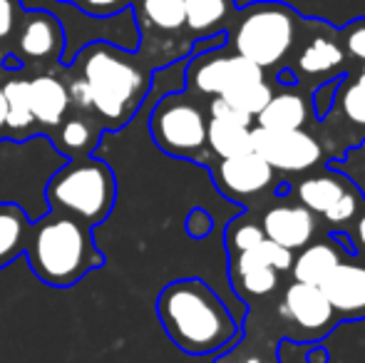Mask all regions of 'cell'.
I'll return each mask as SVG.
<instances>
[{"label":"cell","mask_w":365,"mask_h":363,"mask_svg":"<svg viewBox=\"0 0 365 363\" xmlns=\"http://www.w3.org/2000/svg\"><path fill=\"white\" fill-rule=\"evenodd\" d=\"M65 68L85 83L90 112L102 130H122L140 110L152 85V68L135 53L107 40L82 45Z\"/></svg>","instance_id":"1"},{"label":"cell","mask_w":365,"mask_h":363,"mask_svg":"<svg viewBox=\"0 0 365 363\" xmlns=\"http://www.w3.org/2000/svg\"><path fill=\"white\" fill-rule=\"evenodd\" d=\"M157 316L184 354H212L231 341L236 324L224 301L199 279H179L157 296Z\"/></svg>","instance_id":"2"},{"label":"cell","mask_w":365,"mask_h":363,"mask_svg":"<svg viewBox=\"0 0 365 363\" xmlns=\"http://www.w3.org/2000/svg\"><path fill=\"white\" fill-rule=\"evenodd\" d=\"M90 224L50 209L33 222L25 257L43 284L70 289L90 272L105 267V254L97 249Z\"/></svg>","instance_id":"3"},{"label":"cell","mask_w":365,"mask_h":363,"mask_svg":"<svg viewBox=\"0 0 365 363\" xmlns=\"http://www.w3.org/2000/svg\"><path fill=\"white\" fill-rule=\"evenodd\" d=\"M45 199L53 212L68 214L77 222L97 227L115 209V172L105 160H97L92 155L73 157L48 180Z\"/></svg>","instance_id":"4"},{"label":"cell","mask_w":365,"mask_h":363,"mask_svg":"<svg viewBox=\"0 0 365 363\" xmlns=\"http://www.w3.org/2000/svg\"><path fill=\"white\" fill-rule=\"evenodd\" d=\"M296 30V13L284 3H254L239 13L231 43L236 55L259 68H274L293 48Z\"/></svg>","instance_id":"5"},{"label":"cell","mask_w":365,"mask_h":363,"mask_svg":"<svg viewBox=\"0 0 365 363\" xmlns=\"http://www.w3.org/2000/svg\"><path fill=\"white\" fill-rule=\"evenodd\" d=\"M207 117L182 92L162 97L149 117L154 145L174 157H197L207 147Z\"/></svg>","instance_id":"6"},{"label":"cell","mask_w":365,"mask_h":363,"mask_svg":"<svg viewBox=\"0 0 365 363\" xmlns=\"http://www.w3.org/2000/svg\"><path fill=\"white\" fill-rule=\"evenodd\" d=\"M8 53L23 65V70H53L63 63L68 50L65 25L48 8H23L10 35Z\"/></svg>","instance_id":"7"},{"label":"cell","mask_w":365,"mask_h":363,"mask_svg":"<svg viewBox=\"0 0 365 363\" xmlns=\"http://www.w3.org/2000/svg\"><path fill=\"white\" fill-rule=\"evenodd\" d=\"M251 152L261 157L271 170L303 172L321 160V145L303 130H251Z\"/></svg>","instance_id":"8"},{"label":"cell","mask_w":365,"mask_h":363,"mask_svg":"<svg viewBox=\"0 0 365 363\" xmlns=\"http://www.w3.org/2000/svg\"><path fill=\"white\" fill-rule=\"evenodd\" d=\"M256 80H264V68L241 55L224 53H207L192 60L187 73L189 88L212 97H221L229 90L241 88L246 83H256Z\"/></svg>","instance_id":"9"},{"label":"cell","mask_w":365,"mask_h":363,"mask_svg":"<svg viewBox=\"0 0 365 363\" xmlns=\"http://www.w3.org/2000/svg\"><path fill=\"white\" fill-rule=\"evenodd\" d=\"M130 10L137 25V35H140L135 53L147 65L159 40H172V35L187 30L184 28V0H132Z\"/></svg>","instance_id":"10"},{"label":"cell","mask_w":365,"mask_h":363,"mask_svg":"<svg viewBox=\"0 0 365 363\" xmlns=\"http://www.w3.org/2000/svg\"><path fill=\"white\" fill-rule=\"evenodd\" d=\"M30 110H33L35 125L40 135H53L60 127V122L70 112V92L65 85V78L53 70H40L30 75Z\"/></svg>","instance_id":"11"},{"label":"cell","mask_w":365,"mask_h":363,"mask_svg":"<svg viewBox=\"0 0 365 363\" xmlns=\"http://www.w3.org/2000/svg\"><path fill=\"white\" fill-rule=\"evenodd\" d=\"M0 92L5 100V140L25 142L30 137H38L40 130L30 110L28 75L23 70H8V78L0 83Z\"/></svg>","instance_id":"12"},{"label":"cell","mask_w":365,"mask_h":363,"mask_svg":"<svg viewBox=\"0 0 365 363\" xmlns=\"http://www.w3.org/2000/svg\"><path fill=\"white\" fill-rule=\"evenodd\" d=\"M214 175H217L219 189H224L226 194H234V197L259 194L274 180V170L256 152L221 160Z\"/></svg>","instance_id":"13"},{"label":"cell","mask_w":365,"mask_h":363,"mask_svg":"<svg viewBox=\"0 0 365 363\" xmlns=\"http://www.w3.org/2000/svg\"><path fill=\"white\" fill-rule=\"evenodd\" d=\"M313 232H316V219L306 207H276L264 217L266 239L291 249V252L306 247Z\"/></svg>","instance_id":"14"},{"label":"cell","mask_w":365,"mask_h":363,"mask_svg":"<svg viewBox=\"0 0 365 363\" xmlns=\"http://www.w3.org/2000/svg\"><path fill=\"white\" fill-rule=\"evenodd\" d=\"M102 132L105 130L100 127V122L95 120L92 112L70 107L68 117H65L58 130L50 135V142L55 145V150L63 152V155H68L70 160H73V157L92 155V150H95L97 142H100Z\"/></svg>","instance_id":"15"},{"label":"cell","mask_w":365,"mask_h":363,"mask_svg":"<svg viewBox=\"0 0 365 363\" xmlns=\"http://www.w3.org/2000/svg\"><path fill=\"white\" fill-rule=\"evenodd\" d=\"M286 311L298 326L311 331L328 326L333 316V306L321 291V286L301 284V281H296L286 291Z\"/></svg>","instance_id":"16"},{"label":"cell","mask_w":365,"mask_h":363,"mask_svg":"<svg viewBox=\"0 0 365 363\" xmlns=\"http://www.w3.org/2000/svg\"><path fill=\"white\" fill-rule=\"evenodd\" d=\"M321 291L331 301L333 311L365 309V267L338 264L333 274L321 284Z\"/></svg>","instance_id":"17"},{"label":"cell","mask_w":365,"mask_h":363,"mask_svg":"<svg viewBox=\"0 0 365 363\" xmlns=\"http://www.w3.org/2000/svg\"><path fill=\"white\" fill-rule=\"evenodd\" d=\"M33 222L15 202H0V269L25 254Z\"/></svg>","instance_id":"18"},{"label":"cell","mask_w":365,"mask_h":363,"mask_svg":"<svg viewBox=\"0 0 365 363\" xmlns=\"http://www.w3.org/2000/svg\"><path fill=\"white\" fill-rule=\"evenodd\" d=\"M234 0H184V28L192 38L219 33L234 18Z\"/></svg>","instance_id":"19"},{"label":"cell","mask_w":365,"mask_h":363,"mask_svg":"<svg viewBox=\"0 0 365 363\" xmlns=\"http://www.w3.org/2000/svg\"><path fill=\"white\" fill-rule=\"evenodd\" d=\"M306 117V100L296 92H284V95L271 97L269 105L256 115V120L264 130H301Z\"/></svg>","instance_id":"20"},{"label":"cell","mask_w":365,"mask_h":363,"mask_svg":"<svg viewBox=\"0 0 365 363\" xmlns=\"http://www.w3.org/2000/svg\"><path fill=\"white\" fill-rule=\"evenodd\" d=\"M207 147L221 160L251 152V127L212 117L207 122Z\"/></svg>","instance_id":"21"},{"label":"cell","mask_w":365,"mask_h":363,"mask_svg":"<svg viewBox=\"0 0 365 363\" xmlns=\"http://www.w3.org/2000/svg\"><path fill=\"white\" fill-rule=\"evenodd\" d=\"M338 264H341V257L331 244H311L293 262V276L301 284L321 286Z\"/></svg>","instance_id":"22"},{"label":"cell","mask_w":365,"mask_h":363,"mask_svg":"<svg viewBox=\"0 0 365 363\" xmlns=\"http://www.w3.org/2000/svg\"><path fill=\"white\" fill-rule=\"evenodd\" d=\"M236 276L244 291L254 296H264L274 291L276 286V269H271L264 259L256 254V249H246L236 257Z\"/></svg>","instance_id":"23"},{"label":"cell","mask_w":365,"mask_h":363,"mask_svg":"<svg viewBox=\"0 0 365 363\" xmlns=\"http://www.w3.org/2000/svg\"><path fill=\"white\" fill-rule=\"evenodd\" d=\"M341 63H343V50L328 38L311 40L306 45V50L301 53V58H298V68L306 75L328 73V70L338 68Z\"/></svg>","instance_id":"24"},{"label":"cell","mask_w":365,"mask_h":363,"mask_svg":"<svg viewBox=\"0 0 365 363\" xmlns=\"http://www.w3.org/2000/svg\"><path fill=\"white\" fill-rule=\"evenodd\" d=\"M343 192H346V187L338 180H333V177H313V180H306L298 187V197H301L303 207L311 209V212H321V214L326 212Z\"/></svg>","instance_id":"25"},{"label":"cell","mask_w":365,"mask_h":363,"mask_svg":"<svg viewBox=\"0 0 365 363\" xmlns=\"http://www.w3.org/2000/svg\"><path fill=\"white\" fill-rule=\"evenodd\" d=\"M221 97H224L229 105H234L236 110L246 112L249 117H256L266 105H269V100L274 97V92H271L266 80H256V83H246V85H241V88L229 90Z\"/></svg>","instance_id":"26"},{"label":"cell","mask_w":365,"mask_h":363,"mask_svg":"<svg viewBox=\"0 0 365 363\" xmlns=\"http://www.w3.org/2000/svg\"><path fill=\"white\" fill-rule=\"evenodd\" d=\"M341 105L348 120L365 127V83L358 80V83L348 85L341 95Z\"/></svg>","instance_id":"27"},{"label":"cell","mask_w":365,"mask_h":363,"mask_svg":"<svg viewBox=\"0 0 365 363\" xmlns=\"http://www.w3.org/2000/svg\"><path fill=\"white\" fill-rule=\"evenodd\" d=\"M256 254H259L261 259H264L266 264H269L271 269H276V272H284V269H291V249L281 247V244L271 242V239H261L256 247Z\"/></svg>","instance_id":"28"},{"label":"cell","mask_w":365,"mask_h":363,"mask_svg":"<svg viewBox=\"0 0 365 363\" xmlns=\"http://www.w3.org/2000/svg\"><path fill=\"white\" fill-rule=\"evenodd\" d=\"M73 3L92 18H112L130 8L132 0H73Z\"/></svg>","instance_id":"29"},{"label":"cell","mask_w":365,"mask_h":363,"mask_svg":"<svg viewBox=\"0 0 365 363\" xmlns=\"http://www.w3.org/2000/svg\"><path fill=\"white\" fill-rule=\"evenodd\" d=\"M23 13V3L20 0H0V43H8L13 35L18 18Z\"/></svg>","instance_id":"30"},{"label":"cell","mask_w":365,"mask_h":363,"mask_svg":"<svg viewBox=\"0 0 365 363\" xmlns=\"http://www.w3.org/2000/svg\"><path fill=\"white\" fill-rule=\"evenodd\" d=\"M356 209H358V199L353 197V194H346L343 192L341 197L336 199V202L331 204V207L326 209V219L328 222H346V219H351L353 214H356Z\"/></svg>","instance_id":"31"},{"label":"cell","mask_w":365,"mask_h":363,"mask_svg":"<svg viewBox=\"0 0 365 363\" xmlns=\"http://www.w3.org/2000/svg\"><path fill=\"white\" fill-rule=\"evenodd\" d=\"M212 117L239 122V125H246V127H251V120H254V117H249L246 112H241V110H236L234 105H229L224 97H214L212 100Z\"/></svg>","instance_id":"32"},{"label":"cell","mask_w":365,"mask_h":363,"mask_svg":"<svg viewBox=\"0 0 365 363\" xmlns=\"http://www.w3.org/2000/svg\"><path fill=\"white\" fill-rule=\"evenodd\" d=\"M346 48H348V53H351L353 58H358V60H363V63H365V18L358 20V23H353L351 28H348Z\"/></svg>","instance_id":"33"},{"label":"cell","mask_w":365,"mask_h":363,"mask_svg":"<svg viewBox=\"0 0 365 363\" xmlns=\"http://www.w3.org/2000/svg\"><path fill=\"white\" fill-rule=\"evenodd\" d=\"M264 229L261 227H254V224H246V227H239L234 232V247L239 249V252H246V249L256 247V244L264 239Z\"/></svg>","instance_id":"34"},{"label":"cell","mask_w":365,"mask_h":363,"mask_svg":"<svg viewBox=\"0 0 365 363\" xmlns=\"http://www.w3.org/2000/svg\"><path fill=\"white\" fill-rule=\"evenodd\" d=\"M209 229H212V217L204 209H194L187 219V232L192 237H204V234H209Z\"/></svg>","instance_id":"35"},{"label":"cell","mask_w":365,"mask_h":363,"mask_svg":"<svg viewBox=\"0 0 365 363\" xmlns=\"http://www.w3.org/2000/svg\"><path fill=\"white\" fill-rule=\"evenodd\" d=\"M0 140H5V100L0 92Z\"/></svg>","instance_id":"36"},{"label":"cell","mask_w":365,"mask_h":363,"mask_svg":"<svg viewBox=\"0 0 365 363\" xmlns=\"http://www.w3.org/2000/svg\"><path fill=\"white\" fill-rule=\"evenodd\" d=\"M358 239H361V244L365 247V214L361 217V222H358Z\"/></svg>","instance_id":"37"},{"label":"cell","mask_w":365,"mask_h":363,"mask_svg":"<svg viewBox=\"0 0 365 363\" xmlns=\"http://www.w3.org/2000/svg\"><path fill=\"white\" fill-rule=\"evenodd\" d=\"M244 363H264V361H261V359H246Z\"/></svg>","instance_id":"38"},{"label":"cell","mask_w":365,"mask_h":363,"mask_svg":"<svg viewBox=\"0 0 365 363\" xmlns=\"http://www.w3.org/2000/svg\"><path fill=\"white\" fill-rule=\"evenodd\" d=\"M358 80H361V83H365V63H363V73H361V78H358Z\"/></svg>","instance_id":"39"},{"label":"cell","mask_w":365,"mask_h":363,"mask_svg":"<svg viewBox=\"0 0 365 363\" xmlns=\"http://www.w3.org/2000/svg\"><path fill=\"white\" fill-rule=\"evenodd\" d=\"M63 3H73V0H63Z\"/></svg>","instance_id":"40"}]
</instances>
